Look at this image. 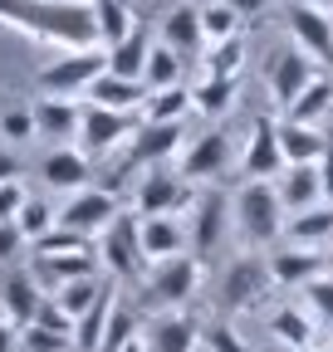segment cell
Here are the masks:
<instances>
[{
  "instance_id": "6da1fadb",
  "label": "cell",
  "mask_w": 333,
  "mask_h": 352,
  "mask_svg": "<svg viewBox=\"0 0 333 352\" xmlns=\"http://www.w3.org/2000/svg\"><path fill=\"white\" fill-rule=\"evenodd\" d=\"M0 25L50 44V50H64V54L103 50L94 0H0Z\"/></svg>"
},
{
  "instance_id": "7a4b0ae2",
  "label": "cell",
  "mask_w": 333,
  "mask_h": 352,
  "mask_svg": "<svg viewBox=\"0 0 333 352\" xmlns=\"http://www.w3.org/2000/svg\"><path fill=\"white\" fill-rule=\"evenodd\" d=\"M235 220H240V235L250 245H270L284 230V201L275 182H245L235 196Z\"/></svg>"
},
{
  "instance_id": "3957f363",
  "label": "cell",
  "mask_w": 333,
  "mask_h": 352,
  "mask_svg": "<svg viewBox=\"0 0 333 352\" xmlns=\"http://www.w3.org/2000/svg\"><path fill=\"white\" fill-rule=\"evenodd\" d=\"M103 74H108V50H83V54H64L50 69H39V88L54 98H69V94H89L94 78Z\"/></svg>"
},
{
  "instance_id": "277c9868",
  "label": "cell",
  "mask_w": 333,
  "mask_h": 352,
  "mask_svg": "<svg viewBox=\"0 0 333 352\" xmlns=\"http://www.w3.org/2000/svg\"><path fill=\"white\" fill-rule=\"evenodd\" d=\"M98 259L108 264V274L113 279H133L138 270H142V226L133 215H118L113 226L98 235Z\"/></svg>"
},
{
  "instance_id": "5b68a950",
  "label": "cell",
  "mask_w": 333,
  "mask_h": 352,
  "mask_svg": "<svg viewBox=\"0 0 333 352\" xmlns=\"http://www.w3.org/2000/svg\"><path fill=\"white\" fill-rule=\"evenodd\" d=\"M122 138H138V118L133 113H113V108H98V103L83 108V127H78V152L83 157H103Z\"/></svg>"
},
{
  "instance_id": "8992f818",
  "label": "cell",
  "mask_w": 333,
  "mask_h": 352,
  "mask_svg": "<svg viewBox=\"0 0 333 352\" xmlns=\"http://www.w3.org/2000/svg\"><path fill=\"white\" fill-rule=\"evenodd\" d=\"M275 274H270V259H255V254H245L230 264V274L221 284V308L226 314H240V308H255L265 294H270Z\"/></svg>"
},
{
  "instance_id": "52a82bcc",
  "label": "cell",
  "mask_w": 333,
  "mask_h": 352,
  "mask_svg": "<svg viewBox=\"0 0 333 352\" xmlns=\"http://www.w3.org/2000/svg\"><path fill=\"white\" fill-rule=\"evenodd\" d=\"M118 215H122V210H118V196L103 191V186H89V191H74V201H69L64 215H59V226L89 235V240H98Z\"/></svg>"
},
{
  "instance_id": "ba28073f",
  "label": "cell",
  "mask_w": 333,
  "mask_h": 352,
  "mask_svg": "<svg viewBox=\"0 0 333 352\" xmlns=\"http://www.w3.org/2000/svg\"><path fill=\"white\" fill-rule=\"evenodd\" d=\"M196 206V191H191V182H186V176L177 171H152L147 176V182L138 186V210L152 220V215H166V220H172L177 210H191Z\"/></svg>"
},
{
  "instance_id": "9c48e42d",
  "label": "cell",
  "mask_w": 333,
  "mask_h": 352,
  "mask_svg": "<svg viewBox=\"0 0 333 352\" xmlns=\"http://www.w3.org/2000/svg\"><path fill=\"white\" fill-rule=\"evenodd\" d=\"M245 176L250 182H270V176H279V171H289V162H284V147H279V122L275 118H255L250 122V147H245Z\"/></svg>"
},
{
  "instance_id": "30bf717a",
  "label": "cell",
  "mask_w": 333,
  "mask_h": 352,
  "mask_svg": "<svg viewBox=\"0 0 333 352\" xmlns=\"http://www.w3.org/2000/svg\"><path fill=\"white\" fill-rule=\"evenodd\" d=\"M196 284H201V259H196V254L162 259L157 270H152V279H147L152 298H157V303H172V308H182V303L196 294Z\"/></svg>"
},
{
  "instance_id": "8fae6325",
  "label": "cell",
  "mask_w": 333,
  "mask_h": 352,
  "mask_svg": "<svg viewBox=\"0 0 333 352\" xmlns=\"http://www.w3.org/2000/svg\"><path fill=\"white\" fill-rule=\"evenodd\" d=\"M284 20H289V34L299 39V50L309 59L333 64V15H323V10L304 6V0H294V6L284 10Z\"/></svg>"
},
{
  "instance_id": "7c38bea8",
  "label": "cell",
  "mask_w": 333,
  "mask_h": 352,
  "mask_svg": "<svg viewBox=\"0 0 333 352\" xmlns=\"http://www.w3.org/2000/svg\"><path fill=\"white\" fill-rule=\"evenodd\" d=\"M314 59L309 54H270V98L289 113L299 98H304V88L314 83Z\"/></svg>"
},
{
  "instance_id": "4fadbf2b",
  "label": "cell",
  "mask_w": 333,
  "mask_h": 352,
  "mask_svg": "<svg viewBox=\"0 0 333 352\" xmlns=\"http://www.w3.org/2000/svg\"><path fill=\"white\" fill-rule=\"evenodd\" d=\"M0 308H6V318H10V323L25 333V328H34L39 308H45V289L34 284V274L15 270V274H6V279H0Z\"/></svg>"
},
{
  "instance_id": "5bb4252c",
  "label": "cell",
  "mask_w": 333,
  "mask_h": 352,
  "mask_svg": "<svg viewBox=\"0 0 333 352\" xmlns=\"http://www.w3.org/2000/svg\"><path fill=\"white\" fill-rule=\"evenodd\" d=\"M196 215H191V254L196 259H206L216 250V240H221V230H226V215H230V201H226V191H206V196H196V206H191Z\"/></svg>"
},
{
  "instance_id": "9a60e30c",
  "label": "cell",
  "mask_w": 333,
  "mask_h": 352,
  "mask_svg": "<svg viewBox=\"0 0 333 352\" xmlns=\"http://www.w3.org/2000/svg\"><path fill=\"white\" fill-rule=\"evenodd\" d=\"M98 250L94 254H34V284L39 289H64V284H74V279H94V270H98Z\"/></svg>"
},
{
  "instance_id": "2e32d148",
  "label": "cell",
  "mask_w": 333,
  "mask_h": 352,
  "mask_svg": "<svg viewBox=\"0 0 333 352\" xmlns=\"http://www.w3.org/2000/svg\"><path fill=\"white\" fill-rule=\"evenodd\" d=\"M226 162H230V138L226 132H201L182 157V176L186 182H211V176L226 171Z\"/></svg>"
},
{
  "instance_id": "e0dca14e",
  "label": "cell",
  "mask_w": 333,
  "mask_h": 352,
  "mask_svg": "<svg viewBox=\"0 0 333 352\" xmlns=\"http://www.w3.org/2000/svg\"><path fill=\"white\" fill-rule=\"evenodd\" d=\"M270 274H275V284H289V289H304V284H314L319 274H328V264H323V250H279V254H270Z\"/></svg>"
},
{
  "instance_id": "ac0fdd59",
  "label": "cell",
  "mask_w": 333,
  "mask_h": 352,
  "mask_svg": "<svg viewBox=\"0 0 333 352\" xmlns=\"http://www.w3.org/2000/svg\"><path fill=\"white\" fill-rule=\"evenodd\" d=\"M279 147H284V162H289V166H319L323 152H328V132L284 118V122H279Z\"/></svg>"
},
{
  "instance_id": "d6986e66",
  "label": "cell",
  "mask_w": 333,
  "mask_h": 352,
  "mask_svg": "<svg viewBox=\"0 0 333 352\" xmlns=\"http://www.w3.org/2000/svg\"><path fill=\"white\" fill-rule=\"evenodd\" d=\"M39 171H45V182H50L54 191H89V176H94L89 157H83L78 147H54Z\"/></svg>"
},
{
  "instance_id": "ffe728a7",
  "label": "cell",
  "mask_w": 333,
  "mask_h": 352,
  "mask_svg": "<svg viewBox=\"0 0 333 352\" xmlns=\"http://www.w3.org/2000/svg\"><path fill=\"white\" fill-rule=\"evenodd\" d=\"M177 142H182V122H142V127H138V138H133V147H128V166L172 157Z\"/></svg>"
},
{
  "instance_id": "44dd1931",
  "label": "cell",
  "mask_w": 333,
  "mask_h": 352,
  "mask_svg": "<svg viewBox=\"0 0 333 352\" xmlns=\"http://www.w3.org/2000/svg\"><path fill=\"white\" fill-rule=\"evenodd\" d=\"M162 44L166 50H177V54H196L206 34H201V10L196 6H172L162 15Z\"/></svg>"
},
{
  "instance_id": "7402d4cb",
  "label": "cell",
  "mask_w": 333,
  "mask_h": 352,
  "mask_svg": "<svg viewBox=\"0 0 333 352\" xmlns=\"http://www.w3.org/2000/svg\"><path fill=\"white\" fill-rule=\"evenodd\" d=\"M113 314H118V294H113V284H103L98 303L74 323V352H98V347H103V333H108V323H113Z\"/></svg>"
},
{
  "instance_id": "603a6c76",
  "label": "cell",
  "mask_w": 333,
  "mask_h": 352,
  "mask_svg": "<svg viewBox=\"0 0 333 352\" xmlns=\"http://www.w3.org/2000/svg\"><path fill=\"white\" fill-rule=\"evenodd\" d=\"M34 122H39V138H78V127H83V108L69 103V98H39L34 103Z\"/></svg>"
},
{
  "instance_id": "cb8c5ba5",
  "label": "cell",
  "mask_w": 333,
  "mask_h": 352,
  "mask_svg": "<svg viewBox=\"0 0 333 352\" xmlns=\"http://www.w3.org/2000/svg\"><path fill=\"white\" fill-rule=\"evenodd\" d=\"M201 342V328L186 318V314H166L147 328V347L152 352H196Z\"/></svg>"
},
{
  "instance_id": "d4e9b609",
  "label": "cell",
  "mask_w": 333,
  "mask_h": 352,
  "mask_svg": "<svg viewBox=\"0 0 333 352\" xmlns=\"http://www.w3.org/2000/svg\"><path fill=\"white\" fill-rule=\"evenodd\" d=\"M314 314L309 308H275L270 314V333H275V342H284L289 352H304V347H314Z\"/></svg>"
},
{
  "instance_id": "484cf974",
  "label": "cell",
  "mask_w": 333,
  "mask_h": 352,
  "mask_svg": "<svg viewBox=\"0 0 333 352\" xmlns=\"http://www.w3.org/2000/svg\"><path fill=\"white\" fill-rule=\"evenodd\" d=\"M147 54H152V44H147V30L138 25L128 39L118 44V50H108V74H113V78H128V83H142Z\"/></svg>"
},
{
  "instance_id": "4316f807",
  "label": "cell",
  "mask_w": 333,
  "mask_h": 352,
  "mask_svg": "<svg viewBox=\"0 0 333 352\" xmlns=\"http://www.w3.org/2000/svg\"><path fill=\"white\" fill-rule=\"evenodd\" d=\"M319 196H323V176H319V166H289V176L279 182V201H284V210H314L319 206Z\"/></svg>"
},
{
  "instance_id": "83f0119b",
  "label": "cell",
  "mask_w": 333,
  "mask_h": 352,
  "mask_svg": "<svg viewBox=\"0 0 333 352\" xmlns=\"http://www.w3.org/2000/svg\"><path fill=\"white\" fill-rule=\"evenodd\" d=\"M328 240H333V206H314V210L289 215V245L294 250H319Z\"/></svg>"
},
{
  "instance_id": "f1b7e54d",
  "label": "cell",
  "mask_w": 333,
  "mask_h": 352,
  "mask_svg": "<svg viewBox=\"0 0 333 352\" xmlns=\"http://www.w3.org/2000/svg\"><path fill=\"white\" fill-rule=\"evenodd\" d=\"M89 98H94L98 108H113V113H133V108H142V103H147V94H142V83H128V78H113V74L94 78V88H89Z\"/></svg>"
},
{
  "instance_id": "f546056e",
  "label": "cell",
  "mask_w": 333,
  "mask_h": 352,
  "mask_svg": "<svg viewBox=\"0 0 333 352\" xmlns=\"http://www.w3.org/2000/svg\"><path fill=\"white\" fill-rule=\"evenodd\" d=\"M94 15H98L103 50H118V44L138 30V15H133V6H128V0H94Z\"/></svg>"
},
{
  "instance_id": "4dcf8cb0",
  "label": "cell",
  "mask_w": 333,
  "mask_h": 352,
  "mask_svg": "<svg viewBox=\"0 0 333 352\" xmlns=\"http://www.w3.org/2000/svg\"><path fill=\"white\" fill-rule=\"evenodd\" d=\"M230 103H235V78H201L191 88V108L201 118H226Z\"/></svg>"
},
{
  "instance_id": "1f68e13d",
  "label": "cell",
  "mask_w": 333,
  "mask_h": 352,
  "mask_svg": "<svg viewBox=\"0 0 333 352\" xmlns=\"http://www.w3.org/2000/svg\"><path fill=\"white\" fill-rule=\"evenodd\" d=\"M142 254L147 259H172V254H182V230L172 226L166 215H152V220H142Z\"/></svg>"
},
{
  "instance_id": "d6a6232c",
  "label": "cell",
  "mask_w": 333,
  "mask_h": 352,
  "mask_svg": "<svg viewBox=\"0 0 333 352\" xmlns=\"http://www.w3.org/2000/svg\"><path fill=\"white\" fill-rule=\"evenodd\" d=\"M191 113V88H162V94H147V103H142V118L147 122H182Z\"/></svg>"
},
{
  "instance_id": "836d02e7",
  "label": "cell",
  "mask_w": 333,
  "mask_h": 352,
  "mask_svg": "<svg viewBox=\"0 0 333 352\" xmlns=\"http://www.w3.org/2000/svg\"><path fill=\"white\" fill-rule=\"evenodd\" d=\"M177 78H182V59H177V50H166V44H152L142 83L152 88V94H162V88H177Z\"/></svg>"
},
{
  "instance_id": "e575fe53",
  "label": "cell",
  "mask_w": 333,
  "mask_h": 352,
  "mask_svg": "<svg viewBox=\"0 0 333 352\" xmlns=\"http://www.w3.org/2000/svg\"><path fill=\"white\" fill-rule=\"evenodd\" d=\"M201 34H206V44H226V39H235L240 34V15L226 6V0H211V6L201 10Z\"/></svg>"
},
{
  "instance_id": "d590c367",
  "label": "cell",
  "mask_w": 333,
  "mask_h": 352,
  "mask_svg": "<svg viewBox=\"0 0 333 352\" xmlns=\"http://www.w3.org/2000/svg\"><path fill=\"white\" fill-rule=\"evenodd\" d=\"M328 103H333V78H314L309 88H304V98L289 108V122H319L323 113H328Z\"/></svg>"
},
{
  "instance_id": "8d00e7d4",
  "label": "cell",
  "mask_w": 333,
  "mask_h": 352,
  "mask_svg": "<svg viewBox=\"0 0 333 352\" xmlns=\"http://www.w3.org/2000/svg\"><path fill=\"white\" fill-rule=\"evenodd\" d=\"M245 69V39L235 34V39H226V44H216L211 54H206V78H235Z\"/></svg>"
},
{
  "instance_id": "74e56055",
  "label": "cell",
  "mask_w": 333,
  "mask_h": 352,
  "mask_svg": "<svg viewBox=\"0 0 333 352\" xmlns=\"http://www.w3.org/2000/svg\"><path fill=\"white\" fill-rule=\"evenodd\" d=\"M15 226H20V235H25V245H39V240H45L54 226H59V220H54V210L45 206V201H25V210L15 215Z\"/></svg>"
},
{
  "instance_id": "f35d334b",
  "label": "cell",
  "mask_w": 333,
  "mask_h": 352,
  "mask_svg": "<svg viewBox=\"0 0 333 352\" xmlns=\"http://www.w3.org/2000/svg\"><path fill=\"white\" fill-rule=\"evenodd\" d=\"M98 294H103V284H94V279H74V284H64V289H59V298H54V303H59L64 314L78 323V318L98 303Z\"/></svg>"
},
{
  "instance_id": "ab89813d",
  "label": "cell",
  "mask_w": 333,
  "mask_h": 352,
  "mask_svg": "<svg viewBox=\"0 0 333 352\" xmlns=\"http://www.w3.org/2000/svg\"><path fill=\"white\" fill-rule=\"evenodd\" d=\"M98 245L89 240V235H78V230H69V226H54L45 240L34 245V254H94Z\"/></svg>"
},
{
  "instance_id": "60d3db41",
  "label": "cell",
  "mask_w": 333,
  "mask_h": 352,
  "mask_svg": "<svg viewBox=\"0 0 333 352\" xmlns=\"http://www.w3.org/2000/svg\"><path fill=\"white\" fill-rule=\"evenodd\" d=\"M299 294H304V308L314 314V323H319V328H333V274H319V279L304 284Z\"/></svg>"
},
{
  "instance_id": "b9f144b4",
  "label": "cell",
  "mask_w": 333,
  "mask_h": 352,
  "mask_svg": "<svg viewBox=\"0 0 333 352\" xmlns=\"http://www.w3.org/2000/svg\"><path fill=\"white\" fill-rule=\"evenodd\" d=\"M0 138H10V142H30V138H39L34 108H6V113H0Z\"/></svg>"
},
{
  "instance_id": "7bdbcfd3",
  "label": "cell",
  "mask_w": 333,
  "mask_h": 352,
  "mask_svg": "<svg viewBox=\"0 0 333 352\" xmlns=\"http://www.w3.org/2000/svg\"><path fill=\"white\" fill-rule=\"evenodd\" d=\"M20 338H25V352H69L74 347V333H59V328H45V323L25 328Z\"/></svg>"
},
{
  "instance_id": "ee69618b",
  "label": "cell",
  "mask_w": 333,
  "mask_h": 352,
  "mask_svg": "<svg viewBox=\"0 0 333 352\" xmlns=\"http://www.w3.org/2000/svg\"><path fill=\"white\" fill-rule=\"evenodd\" d=\"M133 338H138V318L128 314V308H118L113 323H108V333H103V347H98V352H122Z\"/></svg>"
},
{
  "instance_id": "f6af8a7d",
  "label": "cell",
  "mask_w": 333,
  "mask_h": 352,
  "mask_svg": "<svg viewBox=\"0 0 333 352\" xmlns=\"http://www.w3.org/2000/svg\"><path fill=\"white\" fill-rule=\"evenodd\" d=\"M201 342L211 347V352H250L230 323H211V328H201Z\"/></svg>"
},
{
  "instance_id": "bcb514c9",
  "label": "cell",
  "mask_w": 333,
  "mask_h": 352,
  "mask_svg": "<svg viewBox=\"0 0 333 352\" xmlns=\"http://www.w3.org/2000/svg\"><path fill=\"white\" fill-rule=\"evenodd\" d=\"M25 182H6V186H0V226H6V220H15L20 210H25Z\"/></svg>"
},
{
  "instance_id": "7dc6e473",
  "label": "cell",
  "mask_w": 333,
  "mask_h": 352,
  "mask_svg": "<svg viewBox=\"0 0 333 352\" xmlns=\"http://www.w3.org/2000/svg\"><path fill=\"white\" fill-rule=\"evenodd\" d=\"M25 250V235H20V226H15V220H6V226H0V264H6V259H15Z\"/></svg>"
},
{
  "instance_id": "c3c4849f",
  "label": "cell",
  "mask_w": 333,
  "mask_h": 352,
  "mask_svg": "<svg viewBox=\"0 0 333 352\" xmlns=\"http://www.w3.org/2000/svg\"><path fill=\"white\" fill-rule=\"evenodd\" d=\"M319 176H323V196H328V206H333V132H328V152H323V162H319Z\"/></svg>"
},
{
  "instance_id": "681fc988",
  "label": "cell",
  "mask_w": 333,
  "mask_h": 352,
  "mask_svg": "<svg viewBox=\"0 0 333 352\" xmlns=\"http://www.w3.org/2000/svg\"><path fill=\"white\" fill-rule=\"evenodd\" d=\"M226 6H230V10H235L240 20H250V15H260V10L270 6V0H226Z\"/></svg>"
},
{
  "instance_id": "f907efd6",
  "label": "cell",
  "mask_w": 333,
  "mask_h": 352,
  "mask_svg": "<svg viewBox=\"0 0 333 352\" xmlns=\"http://www.w3.org/2000/svg\"><path fill=\"white\" fill-rule=\"evenodd\" d=\"M6 182H20V162L10 152H0V186H6Z\"/></svg>"
},
{
  "instance_id": "816d5d0a",
  "label": "cell",
  "mask_w": 333,
  "mask_h": 352,
  "mask_svg": "<svg viewBox=\"0 0 333 352\" xmlns=\"http://www.w3.org/2000/svg\"><path fill=\"white\" fill-rule=\"evenodd\" d=\"M15 333H20V328H15L10 318H0V352H10V347H15Z\"/></svg>"
},
{
  "instance_id": "f5cc1de1",
  "label": "cell",
  "mask_w": 333,
  "mask_h": 352,
  "mask_svg": "<svg viewBox=\"0 0 333 352\" xmlns=\"http://www.w3.org/2000/svg\"><path fill=\"white\" fill-rule=\"evenodd\" d=\"M122 352H152V347H147V338H133V342L122 347Z\"/></svg>"
},
{
  "instance_id": "db71d44e",
  "label": "cell",
  "mask_w": 333,
  "mask_h": 352,
  "mask_svg": "<svg viewBox=\"0 0 333 352\" xmlns=\"http://www.w3.org/2000/svg\"><path fill=\"white\" fill-rule=\"evenodd\" d=\"M304 6H314V10H323V15H333V0H304Z\"/></svg>"
},
{
  "instance_id": "11a10c76",
  "label": "cell",
  "mask_w": 333,
  "mask_h": 352,
  "mask_svg": "<svg viewBox=\"0 0 333 352\" xmlns=\"http://www.w3.org/2000/svg\"><path fill=\"white\" fill-rule=\"evenodd\" d=\"M323 264H328V274H333V250H323Z\"/></svg>"
},
{
  "instance_id": "9f6ffc18",
  "label": "cell",
  "mask_w": 333,
  "mask_h": 352,
  "mask_svg": "<svg viewBox=\"0 0 333 352\" xmlns=\"http://www.w3.org/2000/svg\"><path fill=\"white\" fill-rule=\"evenodd\" d=\"M304 352H323V347H304Z\"/></svg>"
}]
</instances>
